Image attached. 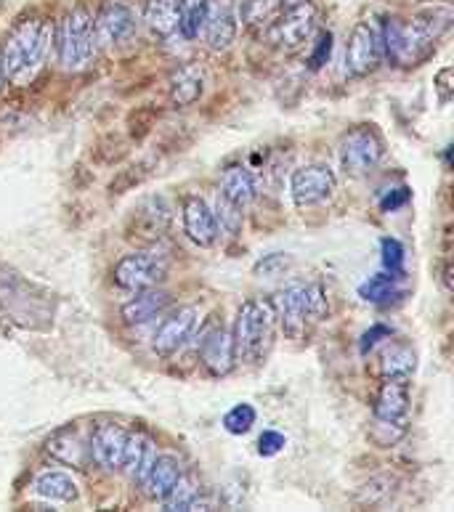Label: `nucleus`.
<instances>
[{"label": "nucleus", "instance_id": "nucleus-1", "mask_svg": "<svg viewBox=\"0 0 454 512\" xmlns=\"http://www.w3.org/2000/svg\"><path fill=\"white\" fill-rule=\"evenodd\" d=\"M51 43H54V24L40 16L19 19L0 43V64H3L8 83H30L46 64Z\"/></svg>", "mask_w": 454, "mask_h": 512}, {"label": "nucleus", "instance_id": "nucleus-2", "mask_svg": "<svg viewBox=\"0 0 454 512\" xmlns=\"http://www.w3.org/2000/svg\"><path fill=\"white\" fill-rule=\"evenodd\" d=\"M271 308H274V316H277V321L285 329V335H290L293 340L306 337L308 327L314 321L324 319V314L330 311V306H327V292H324L322 284L316 282L285 284L282 290L274 292Z\"/></svg>", "mask_w": 454, "mask_h": 512}, {"label": "nucleus", "instance_id": "nucleus-3", "mask_svg": "<svg viewBox=\"0 0 454 512\" xmlns=\"http://www.w3.org/2000/svg\"><path fill=\"white\" fill-rule=\"evenodd\" d=\"M277 332V316L266 300H245L237 311L231 340H234V356L237 361L258 364L269 356Z\"/></svg>", "mask_w": 454, "mask_h": 512}, {"label": "nucleus", "instance_id": "nucleus-4", "mask_svg": "<svg viewBox=\"0 0 454 512\" xmlns=\"http://www.w3.org/2000/svg\"><path fill=\"white\" fill-rule=\"evenodd\" d=\"M56 56L64 72H80L96 56V35H93V14L85 3H77L70 14L64 16L59 27H54Z\"/></svg>", "mask_w": 454, "mask_h": 512}, {"label": "nucleus", "instance_id": "nucleus-5", "mask_svg": "<svg viewBox=\"0 0 454 512\" xmlns=\"http://www.w3.org/2000/svg\"><path fill=\"white\" fill-rule=\"evenodd\" d=\"M436 40H431L412 19L388 16L380 32V48L393 67H417L433 54Z\"/></svg>", "mask_w": 454, "mask_h": 512}, {"label": "nucleus", "instance_id": "nucleus-6", "mask_svg": "<svg viewBox=\"0 0 454 512\" xmlns=\"http://www.w3.org/2000/svg\"><path fill=\"white\" fill-rule=\"evenodd\" d=\"M316 6L311 0H298V3H287L279 8L277 19H269L266 27V40L269 46L279 48L293 54L298 48H303L316 32Z\"/></svg>", "mask_w": 454, "mask_h": 512}, {"label": "nucleus", "instance_id": "nucleus-7", "mask_svg": "<svg viewBox=\"0 0 454 512\" xmlns=\"http://www.w3.org/2000/svg\"><path fill=\"white\" fill-rule=\"evenodd\" d=\"M340 168L348 178H367L383 165L385 141L372 125H359L348 130L338 149Z\"/></svg>", "mask_w": 454, "mask_h": 512}, {"label": "nucleus", "instance_id": "nucleus-8", "mask_svg": "<svg viewBox=\"0 0 454 512\" xmlns=\"http://www.w3.org/2000/svg\"><path fill=\"white\" fill-rule=\"evenodd\" d=\"M170 274V258L157 247H144L117 260L112 268V279L123 290L139 292L149 287H160Z\"/></svg>", "mask_w": 454, "mask_h": 512}, {"label": "nucleus", "instance_id": "nucleus-9", "mask_svg": "<svg viewBox=\"0 0 454 512\" xmlns=\"http://www.w3.org/2000/svg\"><path fill=\"white\" fill-rule=\"evenodd\" d=\"M335 189H338V178L330 165H322V162L303 165L290 176V197L298 207L322 205L335 194Z\"/></svg>", "mask_w": 454, "mask_h": 512}, {"label": "nucleus", "instance_id": "nucleus-10", "mask_svg": "<svg viewBox=\"0 0 454 512\" xmlns=\"http://www.w3.org/2000/svg\"><path fill=\"white\" fill-rule=\"evenodd\" d=\"M170 226V205L162 197L141 199L133 207L128 221H125V237L141 245H152L168 231Z\"/></svg>", "mask_w": 454, "mask_h": 512}, {"label": "nucleus", "instance_id": "nucleus-11", "mask_svg": "<svg viewBox=\"0 0 454 512\" xmlns=\"http://www.w3.org/2000/svg\"><path fill=\"white\" fill-rule=\"evenodd\" d=\"M136 32V16L125 3L107 0L93 16V35H96V48H117L128 43Z\"/></svg>", "mask_w": 454, "mask_h": 512}, {"label": "nucleus", "instance_id": "nucleus-12", "mask_svg": "<svg viewBox=\"0 0 454 512\" xmlns=\"http://www.w3.org/2000/svg\"><path fill=\"white\" fill-rule=\"evenodd\" d=\"M239 0H208L202 35L213 51H226L237 40L239 32Z\"/></svg>", "mask_w": 454, "mask_h": 512}, {"label": "nucleus", "instance_id": "nucleus-13", "mask_svg": "<svg viewBox=\"0 0 454 512\" xmlns=\"http://www.w3.org/2000/svg\"><path fill=\"white\" fill-rule=\"evenodd\" d=\"M383 62L380 35L370 22H359L351 30L346 46V72L351 77H367Z\"/></svg>", "mask_w": 454, "mask_h": 512}, {"label": "nucleus", "instance_id": "nucleus-14", "mask_svg": "<svg viewBox=\"0 0 454 512\" xmlns=\"http://www.w3.org/2000/svg\"><path fill=\"white\" fill-rule=\"evenodd\" d=\"M197 324H200V311L197 308H178L176 314H170L154 332V353L162 356V359H168V356L181 351L192 340Z\"/></svg>", "mask_w": 454, "mask_h": 512}, {"label": "nucleus", "instance_id": "nucleus-15", "mask_svg": "<svg viewBox=\"0 0 454 512\" xmlns=\"http://www.w3.org/2000/svg\"><path fill=\"white\" fill-rule=\"evenodd\" d=\"M200 361L202 367L208 369L213 377L229 375L234 364H237V356H234V340H231V332L224 327L208 329L200 340Z\"/></svg>", "mask_w": 454, "mask_h": 512}, {"label": "nucleus", "instance_id": "nucleus-16", "mask_svg": "<svg viewBox=\"0 0 454 512\" xmlns=\"http://www.w3.org/2000/svg\"><path fill=\"white\" fill-rule=\"evenodd\" d=\"M125 444H128V430L115 422H104L99 428L93 430L91 436V459H96V465L104 470H120L123 465Z\"/></svg>", "mask_w": 454, "mask_h": 512}, {"label": "nucleus", "instance_id": "nucleus-17", "mask_svg": "<svg viewBox=\"0 0 454 512\" xmlns=\"http://www.w3.org/2000/svg\"><path fill=\"white\" fill-rule=\"evenodd\" d=\"M409 406H412L409 377H385L378 390V398H375V406H372V417L407 422Z\"/></svg>", "mask_w": 454, "mask_h": 512}, {"label": "nucleus", "instance_id": "nucleus-18", "mask_svg": "<svg viewBox=\"0 0 454 512\" xmlns=\"http://www.w3.org/2000/svg\"><path fill=\"white\" fill-rule=\"evenodd\" d=\"M184 234L197 247H213L218 242V221L210 205L200 197H189L184 202Z\"/></svg>", "mask_w": 454, "mask_h": 512}, {"label": "nucleus", "instance_id": "nucleus-19", "mask_svg": "<svg viewBox=\"0 0 454 512\" xmlns=\"http://www.w3.org/2000/svg\"><path fill=\"white\" fill-rule=\"evenodd\" d=\"M181 475H184L181 462H178L176 457H170V454H162V457L154 459L152 467H149V473L144 475V481H141L139 486L152 502H162V499L170 494V489L176 486Z\"/></svg>", "mask_w": 454, "mask_h": 512}, {"label": "nucleus", "instance_id": "nucleus-20", "mask_svg": "<svg viewBox=\"0 0 454 512\" xmlns=\"http://www.w3.org/2000/svg\"><path fill=\"white\" fill-rule=\"evenodd\" d=\"M170 306V295L160 287H149V290H139L136 292V298L128 300L123 308H120V319L125 324H147L152 321L154 316H160L165 308Z\"/></svg>", "mask_w": 454, "mask_h": 512}, {"label": "nucleus", "instance_id": "nucleus-21", "mask_svg": "<svg viewBox=\"0 0 454 512\" xmlns=\"http://www.w3.org/2000/svg\"><path fill=\"white\" fill-rule=\"evenodd\" d=\"M157 459V446H154L152 438L147 433H128V444H125L123 454V470L133 483L144 481V475L149 473V467Z\"/></svg>", "mask_w": 454, "mask_h": 512}, {"label": "nucleus", "instance_id": "nucleus-22", "mask_svg": "<svg viewBox=\"0 0 454 512\" xmlns=\"http://www.w3.org/2000/svg\"><path fill=\"white\" fill-rule=\"evenodd\" d=\"M205 91V72L200 64H181L170 75V101L176 107H192Z\"/></svg>", "mask_w": 454, "mask_h": 512}, {"label": "nucleus", "instance_id": "nucleus-23", "mask_svg": "<svg viewBox=\"0 0 454 512\" xmlns=\"http://www.w3.org/2000/svg\"><path fill=\"white\" fill-rule=\"evenodd\" d=\"M144 24L157 38H170L181 27V0H147Z\"/></svg>", "mask_w": 454, "mask_h": 512}, {"label": "nucleus", "instance_id": "nucleus-24", "mask_svg": "<svg viewBox=\"0 0 454 512\" xmlns=\"http://www.w3.org/2000/svg\"><path fill=\"white\" fill-rule=\"evenodd\" d=\"M218 194L229 202L239 207H247L255 197V178L253 173L242 165H231L226 168V173L221 176V186H218Z\"/></svg>", "mask_w": 454, "mask_h": 512}, {"label": "nucleus", "instance_id": "nucleus-25", "mask_svg": "<svg viewBox=\"0 0 454 512\" xmlns=\"http://www.w3.org/2000/svg\"><path fill=\"white\" fill-rule=\"evenodd\" d=\"M46 451L62 465L85 467L91 462V449L80 441L77 433H56V436L48 438Z\"/></svg>", "mask_w": 454, "mask_h": 512}, {"label": "nucleus", "instance_id": "nucleus-26", "mask_svg": "<svg viewBox=\"0 0 454 512\" xmlns=\"http://www.w3.org/2000/svg\"><path fill=\"white\" fill-rule=\"evenodd\" d=\"M35 494L48 499V502H75L80 491H77V483L67 473L48 470V473H40L35 478Z\"/></svg>", "mask_w": 454, "mask_h": 512}, {"label": "nucleus", "instance_id": "nucleus-27", "mask_svg": "<svg viewBox=\"0 0 454 512\" xmlns=\"http://www.w3.org/2000/svg\"><path fill=\"white\" fill-rule=\"evenodd\" d=\"M452 8L449 6H439V3H433V6H425L420 8L415 16H412V22L420 27V30L428 35L431 40H439L444 32L452 27Z\"/></svg>", "mask_w": 454, "mask_h": 512}, {"label": "nucleus", "instance_id": "nucleus-28", "mask_svg": "<svg viewBox=\"0 0 454 512\" xmlns=\"http://www.w3.org/2000/svg\"><path fill=\"white\" fill-rule=\"evenodd\" d=\"M396 282H399V274L372 276V279H367V282L359 287V295H362L367 303H380V306H385V303H391V300L404 295V290H401Z\"/></svg>", "mask_w": 454, "mask_h": 512}, {"label": "nucleus", "instance_id": "nucleus-29", "mask_svg": "<svg viewBox=\"0 0 454 512\" xmlns=\"http://www.w3.org/2000/svg\"><path fill=\"white\" fill-rule=\"evenodd\" d=\"M417 367V356L409 345H388L380 359L383 377H409Z\"/></svg>", "mask_w": 454, "mask_h": 512}, {"label": "nucleus", "instance_id": "nucleus-30", "mask_svg": "<svg viewBox=\"0 0 454 512\" xmlns=\"http://www.w3.org/2000/svg\"><path fill=\"white\" fill-rule=\"evenodd\" d=\"M200 494H202L200 483L194 481L192 475H181L176 486L170 489L168 497L162 499V507H165V510H170V512L194 510V505H197Z\"/></svg>", "mask_w": 454, "mask_h": 512}, {"label": "nucleus", "instance_id": "nucleus-31", "mask_svg": "<svg viewBox=\"0 0 454 512\" xmlns=\"http://www.w3.org/2000/svg\"><path fill=\"white\" fill-rule=\"evenodd\" d=\"M285 0H239V22L245 27H263L277 14Z\"/></svg>", "mask_w": 454, "mask_h": 512}, {"label": "nucleus", "instance_id": "nucleus-32", "mask_svg": "<svg viewBox=\"0 0 454 512\" xmlns=\"http://www.w3.org/2000/svg\"><path fill=\"white\" fill-rule=\"evenodd\" d=\"M370 441L380 449H391L407 436V422H396V420H380V417H372L370 425Z\"/></svg>", "mask_w": 454, "mask_h": 512}, {"label": "nucleus", "instance_id": "nucleus-33", "mask_svg": "<svg viewBox=\"0 0 454 512\" xmlns=\"http://www.w3.org/2000/svg\"><path fill=\"white\" fill-rule=\"evenodd\" d=\"M245 207L234 205V202H229V199H224L221 194H218V202H216V221H218V229H224L226 234H231V237H237L239 231H242V226H245V213H242Z\"/></svg>", "mask_w": 454, "mask_h": 512}, {"label": "nucleus", "instance_id": "nucleus-34", "mask_svg": "<svg viewBox=\"0 0 454 512\" xmlns=\"http://www.w3.org/2000/svg\"><path fill=\"white\" fill-rule=\"evenodd\" d=\"M205 3L208 0H181V27L184 38H197L202 32V19H205Z\"/></svg>", "mask_w": 454, "mask_h": 512}, {"label": "nucleus", "instance_id": "nucleus-35", "mask_svg": "<svg viewBox=\"0 0 454 512\" xmlns=\"http://www.w3.org/2000/svg\"><path fill=\"white\" fill-rule=\"evenodd\" d=\"M253 425H255V409L250 404L231 406L224 417V428L229 430V433H234V436H242V433H247Z\"/></svg>", "mask_w": 454, "mask_h": 512}, {"label": "nucleus", "instance_id": "nucleus-36", "mask_svg": "<svg viewBox=\"0 0 454 512\" xmlns=\"http://www.w3.org/2000/svg\"><path fill=\"white\" fill-rule=\"evenodd\" d=\"M149 176V165L147 162H139V165H131V168H125L117 173V178L109 184V192L112 194H125L133 186H139L144 178Z\"/></svg>", "mask_w": 454, "mask_h": 512}, {"label": "nucleus", "instance_id": "nucleus-37", "mask_svg": "<svg viewBox=\"0 0 454 512\" xmlns=\"http://www.w3.org/2000/svg\"><path fill=\"white\" fill-rule=\"evenodd\" d=\"M380 253H383V266L391 271V274L401 276V268H404V245H401L399 239L385 237L380 242Z\"/></svg>", "mask_w": 454, "mask_h": 512}, {"label": "nucleus", "instance_id": "nucleus-38", "mask_svg": "<svg viewBox=\"0 0 454 512\" xmlns=\"http://www.w3.org/2000/svg\"><path fill=\"white\" fill-rule=\"evenodd\" d=\"M330 56H332V32L322 30L319 35H316V43L314 48H311L308 64H311V69H322L324 64L330 62Z\"/></svg>", "mask_w": 454, "mask_h": 512}, {"label": "nucleus", "instance_id": "nucleus-39", "mask_svg": "<svg viewBox=\"0 0 454 512\" xmlns=\"http://www.w3.org/2000/svg\"><path fill=\"white\" fill-rule=\"evenodd\" d=\"M287 438L282 436V433H277V430H266L261 438H258V451H261L263 457H274V454H279V451L285 449Z\"/></svg>", "mask_w": 454, "mask_h": 512}, {"label": "nucleus", "instance_id": "nucleus-40", "mask_svg": "<svg viewBox=\"0 0 454 512\" xmlns=\"http://www.w3.org/2000/svg\"><path fill=\"white\" fill-rule=\"evenodd\" d=\"M409 197H412V192H409L407 186H401V189H396V192L388 194V197L380 202V207H383L385 213H391V210H399V207L407 205Z\"/></svg>", "mask_w": 454, "mask_h": 512}, {"label": "nucleus", "instance_id": "nucleus-41", "mask_svg": "<svg viewBox=\"0 0 454 512\" xmlns=\"http://www.w3.org/2000/svg\"><path fill=\"white\" fill-rule=\"evenodd\" d=\"M393 332L388 327H383V324H375V327L370 329V332H364V337H362V353H367V351H372V348H375V345L380 343V340H383V337H391Z\"/></svg>", "mask_w": 454, "mask_h": 512}, {"label": "nucleus", "instance_id": "nucleus-42", "mask_svg": "<svg viewBox=\"0 0 454 512\" xmlns=\"http://www.w3.org/2000/svg\"><path fill=\"white\" fill-rule=\"evenodd\" d=\"M6 83H8V77H6V72H3V64H0V93H3Z\"/></svg>", "mask_w": 454, "mask_h": 512}]
</instances>
